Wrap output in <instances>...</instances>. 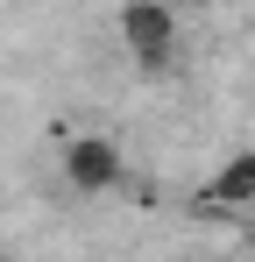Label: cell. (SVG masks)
Listing matches in <instances>:
<instances>
[{"label":"cell","instance_id":"1","mask_svg":"<svg viewBox=\"0 0 255 262\" xmlns=\"http://www.w3.org/2000/svg\"><path fill=\"white\" fill-rule=\"evenodd\" d=\"M121 43L156 71V64H170V43H177V7L170 0H128L121 7Z\"/></svg>","mask_w":255,"mask_h":262},{"label":"cell","instance_id":"2","mask_svg":"<svg viewBox=\"0 0 255 262\" xmlns=\"http://www.w3.org/2000/svg\"><path fill=\"white\" fill-rule=\"evenodd\" d=\"M64 177H71L78 191H114L128 177V163H121V149H114L107 135H71V142H64Z\"/></svg>","mask_w":255,"mask_h":262},{"label":"cell","instance_id":"3","mask_svg":"<svg viewBox=\"0 0 255 262\" xmlns=\"http://www.w3.org/2000/svg\"><path fill=\"white\" fill-rule=\"evenodd\" d=\"M199 206L206 213H248L255 206V156H227L213 170V184L199 191Z\"/></svg>","mask_w":255,"mask_h":262},{"label":"cell","instance_id":"4","mask_svg":"<svg viewBox=\"0 0 255 262\" xmlns=\"http://www.w3.org/2000/svg\"><path fill=\"white\" fill-rule=\"evenodd\" d=\"M170 7H184V0H170Z\"/></svg>","mask_w":255,"mask_h":262}]
</instances>
